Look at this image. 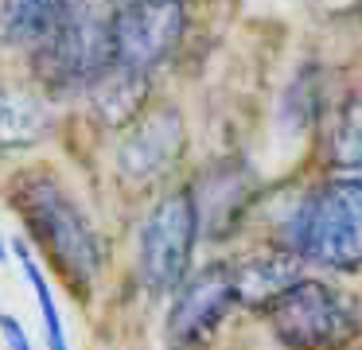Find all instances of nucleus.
<instances>
[{
	"mask_svg": "<svg viewBox=\"0 0 362 350\" xmlns=\"http://www.w3.org/2000/svg\"><path fill=\"white\" fill-rule=\"evenodd\" d=\"M12 206L20 210L32 238L43 245V253L55 261V269L71 280L78 292H90L102 269V245L94 226L78 210V202L59 187L55 175L28 171L12 187Z\"/></svg>",
	"mask_w": 362,
	"mask_h": 350,
	"instance_id": "obj_1",
	"label": "nucleus"
},
{
	"mask_svg": "<svg viewBox=\"0 0 362 350\" xmlns=\"http://www.w3.org/2000/svg\"><path fill=\"white\" fill-rule=\"evenodd\" d=\"M113 66V0H66L35 39V74L47 90H90Z\"/></svg>",
	"mask_w": 362,
	"mask_h": 350,
	"instance_id": "obj_2",
	"label": "nucleus"
},
{
	"mask_svg": "<svg viewBox=\"0 0 362 350\" xmlns=\"http://www.w3.org/2000/svg\"><path fill=\"white\" fill-rule=\"evenodd\" d=\"M284 245L339 272L362 269V175L331 179L308 194L284 226Z\"/></svg>",
	"mask_w": 362,
	"mask_h": 350,
	"instance_id": "obj_3",
	"label": "nucleus"
},
{
	"mask_svg": "<svg viewBox=\"0 0 362 350\" xmlns=\"http://www.w3.org/2000/svg\"><path fill=\"white\" fill-rule=\"evenodd\" d=\"M276 339L292 350H343L362 331V308L343 288L323 280H296L269 303Z\"/></svg>",
	"mask_w": 362,
	"mask_h": 350,
	"instance_id": "obj_4",
	"label": "nucleus"
},
{
	"mask_svg": "<svg viewBox=\"0 0 362 350\" xmlns=\"http://www.w3.org/2000/svg\"><path fill=\"white\" fill-rule=\"evenodd\" d=\"M195 238H199V210L191 187L160 199L148 222L141 226V280L152 296L175 292L187 280Z\"/></svg>",
	"mask_w": 362,
	"mask_h": 350,
	"instance_id": "obj_5",
	"label": "nucleus"
},
{
	"mask_svg": "<svg viewBox=\"0 0 362 350\" xmlns=\"http://www.w3.org/2000/svg\"><path fill=\"white\" fill-rule=\"evenodd\" d=\"M183 0H125L113 4V62L152 74L180 47Z\"/></svg>",
	"mask_w": 362,
	"mask_h": 350,
	"instance_id": "obj_6",
	"label": "nucleus"
},
{
	"mask_svg": "<svg viewBox=\"0 0 362 350\" xmlns=\"http://www.w3.org/2000/svg\"><path fill=\"white\" fill-rule=\"evenodd\" d=\"M175 308L168 315V334H172L175 346H195L206 342L214 334V327L230 315L238 303V288H234V264L214 261L203 272L187 276L175 288Z\"/></svg>",
	"mask_w": 362,
	"mask_h": 350,
	"instance_id": "obj_7",
	"label": "nucleus"
},
{
	"mask_svg": "<svg viewBox=\"0 0 362 350\" xmlns=\"http://www.w3.org/2000/svg\"><path fill=\"white\" fill-rule=\"evenodd\" d=\"M183 152V121L172 105H160L152 113H141L133 129L121 140L117 163L129 179H156L180 160Z\"/></svg>",
	"mask_w": 362,
	"mask_h": 350,
	"instance_id": "obj_8",
	"label": "nucleus"
},
{
	"mask_svg": "<svg viewBox=\"0 0 362 350\" xmlns=\"http://www.w3.org/2000/svg\"><path fill=\"white\" fill-rule=\"evenodd\" d=\"M199 210V230L211 238H226L242 222L253 194V175L242 160H218L203 171L199 187H191Z\"/></svg>",
	"mask_w": 362,
	"mask_h": 350,
	"instance_id": "obj_9",
	"label": "nucleus"
},
{
	"mask_svg": "<svg viewBox=\"0 0 362 350\" xmlns=\"http://www.w3.org/2000/svg\"><path fill=\"white\" fill-rule=\"evenodd\" d=\"M304 272V253L281 245L265 249V253H250L242 261H234V288L242 308H269L281 292H288Z\"/></svg>",
	"mask_w": 362,
	"mask_h": 350,
	"instance_id": "obj_10",
	"label": "nucleus"
},
{
	"mask_svg": "<svg viewBox=\"0 0 362 350\" xmlns=\"http://www.w3.org/2000/svg\"><path fill=\"white\" fill-rule=\"evenodd\" d=\"M51 132V109L43 98L0 86V156L40 144Z\"/></svg>",
	"mask_w": 362,
	"mask_h": 350,
	"instance_id": "obj_11",
	"label": "nucleus"
},
{
	"mask_svg": "<svg viewBox=\"0 0 362 350\" xmlns=\"http://www.w3.org/2000/svg\"><path fill=\"white\" fill-rule=\"evenodd\" d=\"M144 90H148V74L133 66H121L113 62L105 74H98V82L90 86V98H94V113L105 124H129L141 117L144 109Z\"/></svg>",
	"mask_w": 362,
	"mask_h": 350,
	"instance_id": "obj_12",
	"label": "nucleus"
},
{
	"mask_svg": "<svg viewBox=\"0 0 362 350\" xmlns=\"http://www.w3.org/2000/svg\"><path fill=\"white\" fill-rule=\"evenodd\" d=\"M66 0H0V43L35 47Z\"/></svg>",
	"mask_w": 362,
	"mask_h": 350,
	"instance_id": "obj_13",
	"label": "nucleus"
},
{
	"mask_svg": "<svg viewBox=\"0 0 362 350\" xmlns=\"http://www.w3.org/2000/svg\"><path fill=\"white\" fill-rule=\"evenodd\" d=\"M331 160L339 168H358L362 171V98L346 101L335 117L331 129Z\"/></svg>",
	"mask_w": 362,
	"mask_h": 350,
	"instance_id": "obj_14",
	"label": "nucleus"
},
{
	"mask_svg": "<svg viewBox=\"0 0 362 350\" xmlns=\"http://www.w3.org/2000/svg\"><path fill=\"white\" fill-rule=\"evenodd\" d=\"M12 245H16V257H20V264H24L28 280H32V288H35V300H40V311H43V327H47V346H51V350H66V339H63V323H59V308H55V300H51V288H47V280H43L40 264L32 261V249H28L24 241H12Z\"/></svg>",
	"mask_w": 362,
	"mask_h": 350,
	"instance_id": "obj_15",
	"label": "nucleus"
},
{
	"mask_svg": "<svg viewBox=\"0 0 362 350\" xmlns=\"http://www.w3.org/2000/svg\"><path fill=\"white\" fill-rule=\"evenodd\" d=\"M0 331H4V339H8V350H32V346H28L24 327H20L12 315H0Z\"/></svg>",
	"mask_w": 362,
	"mask_h": 350,
	"instance_id": "obj_16",
	"label": "nucleus"
},
{
	"mask_svg": "<svg viewBox=\"0 0 362 350\" xmlns=\"http://www.w3.org/2000/svg\"><path fill=\"white\" fill-rule=\"evenodd\" d=\"M0 261H8V249H4V241H0Z\"/></svg>",
	"mask_w": 362,
	"mask_h": 350,
	"instance_id": "obj_17",
	"label": "nucleus"
},
{
	"mask_svg": "<svg viewBox=\"0 0 362 350\" xmlns=\"http://www.w3.org/2000/svg\"><path fill=\"white\" fill-rule=\"evenodd\" d=\"M113 4H125V0H113Z\"/></svg>",
	"mask_w": 362,
	"mask_h": 350,
	"instance_id": "obj_18",
	"label": "nucleus"
}]
</instances>
